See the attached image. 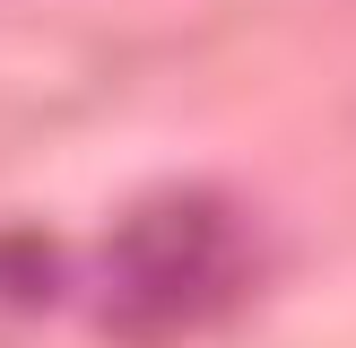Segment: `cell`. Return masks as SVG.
<instances>
[{"label":"cell","mask_w":356,"mask_h":348,"mask_svg":"<svg viewBox=\"0 0 356 348\" xmlns=\"http://www.w3.org/2000/svg\"><path fill=\"white\" fill-rule=\"evenodd\" d=\"M218 253H226V226H218V209H209V200H174V209L131 218V235L113 244L122 296H131V313H122V322H148V305L191 313V296L209 287Z\"/></svg>","instance_id":"1"}]
</instances>
